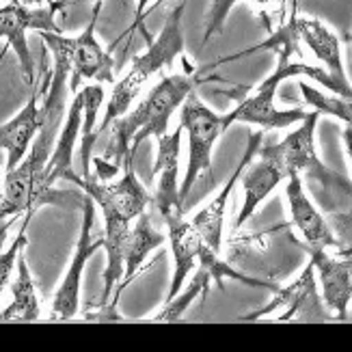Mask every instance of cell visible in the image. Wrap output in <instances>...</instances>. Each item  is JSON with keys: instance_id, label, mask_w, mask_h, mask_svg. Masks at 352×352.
I'll return each instance as SVG.
<instances>
[{"instance_id": "obj_1", "label": "cell", "mask_w": 352, "mask_h": 352, "mask_svg": "<svg viewBox=\"0 0 352 352\" xmlns=\"http://www.w3.org/2000/svg\"><path fill=\"white\" fill-rule=\"evenodd\" d=\"M298 48V33H296V22L289 20L285 26H281L277 33H274L268 41L253 45V48L240 52V56H247L253 54L257 50H277L279 56V65L274 69L264 82H259L255 87V91L249 96L238 102L236 109L225 115V126L229 128L236 121H242V124H257L262 126V130H279V128H287L296 124V121H302L307 117V113L300 111V109H292V111H279L274 106V96H277V89L283 80L292 78V76H311L314 80L322 82L327 89L331 91H338V94L344 100H350V96L344 94V89L335 82L331 76L320 69V67H311V65H305V63H289V56L292 52Z\"/></svg>"}, {"instance_id": "obj_2", "label": "cell", "mask_w": 352, "mask_h": 352, "mask_svg": "<svg viewBox=\"0 0 352 352\" xmlns=\"http://www.w3.org/2000/svg\"><path fill=\"white\" fill-rule=\"evenodd\" d=\"M67 76L69 65L63 58H54V72L41 109V126L39 132L30 143V151L24 156V160L15 166L13 171H7V177L3 182V201H0V221L20 217L22 212L37 210L35 208V188L43 166L48 164L58 132L63 128V111L67 100Z\"/></svg>"}, {"instance_id": "obj_3", "label": "cell", "mask_w": 352, "mask_h": 352, "mask_svg": "<svg viewBox=\"0 0 352 352\" xmlns=\"http://www.w3.org/2000/svg\"><path fill=\"white\" fill-rule=\"evenodd\" d=\"M74 184L85 190L102 208L104 221H106V270H104V289L100 305H109L115 285L124 277V253H126V240L130 234L132 221L145 212L149 204V192L134 175L132 164L126 166V175L119 182L104 184L96 175H89L85 179L74 177Z\"/></svg>"}, {"instance_id": "obj_4", "label": "cell", "mask_w": 352, "mask_h": 352, "mask_svg": "<svg viewBox=\"0 0 352 352\" xmlns=\"http://www.w3.org/2000/svg\"><path fill=\"white\" fill-rule=\"evenodd\" d=\"M197 82H199L197 72L164 76V78L156 87H151L149 94L134 106V111H128L126 115H121L119 119L113 121L115 130L102 158L115 166L132 164L136 149L141 147V143L147 136L160 139V136L166 134L171 115L184 104V100L192 94Z\"/></svg>"}, {"instance_id": "obj_5", "label": "cell", "mask_w": 352, "mask_h": 352, "mask_svg": "<svg viewBox=\"0 0 352 352\" xmlns=\"http://www.w3.org/2000/svg\"><path fill=\"white\" fill-rule=\"evenodd\" d=\"M184 3H179L169 15L156 39L147 43V50L139 54L134 60L126 76L119 82H115V89L111 94V100L106 104V115L102 126L96 130V136L106 132V128L113 126V121L126 115L134 100L141 96V91L147 87V82L154 78L156 74L169 67L173 60L184 52V33H182V13H184Z\"/></svg>"}, {"instance_id": "obj_6", "label": "cell", "mask_w": 352, "mask_h": 352, "mask_svg": "<svg viewBox=\"0 0 352 352\" xmlns=\"http://www.w3.org/2000/svg\"><path fill=\"white\" fill-rule=\"evenodd\" d=\"M320 113L314 111L302 119V124L289 132L279 143H266L257 147V156L270 160L274 166H279L285 179L289 175H307L311 182H318L320 186L329 190H342L350 197V179L333 173L331 169L320 162L314 145V132Z\"/></svg>"}, {"instance_id": "obj_7", "label": "cell", "mask_w": 352, "mask_h": 352, "mask_svg": "<svg viewBox=\"0 0 352 352\" xmlns=\"http://www.w3.org/2000/svg\"><path fill=\"white\" fill-rule=\"evenodd\" d=\"M179 109H182L179 126L182 130L188 132V145H190L186 175H184L182 188H179V201L182 206H186L197 179L204 173L212 175V149H214V143L219 141V136L227 130V126H225V119L214 111H210L208 106L199 100L195 91L184 100Z\"/></svg>"}, {"instance_id": "obj_8", "label": "cell", "mask_w": 352, "mask_h": 352, "mask_svg": "<svg viewBox=\"0 0 352 352\" xmlns=\"http://www.w3.org/2000/svg\"><path fill=\"white\" fill-rule=\"evenodd\" d=\"M100 11L91 13V22L78 37H63L60 33H48L41 30V39L48 45L54 58H63L69 65L72 74V94L76 96L80 80L96 78L100 82H113L115 80V60L106 52L98 37H96V24H98Z\"/></svg>"}, {"instance_id": "obj_9", "label": "cell", "mask_w": 352, "mask_h": 352, "mask_svg": "<svg viewBox=\"0 0 352 352\" xmlns=\"http://www.w3.org/2000/svg\"><path fill=\"white\" fill-rule=\"evenodd\" d=\"M63 0L58 3H48L39 7H28V5H5L0 7V37H5L7 43L15 50L20 60V69L24 74L26 85L35 87V60L33 54L28 50L26 33L28 30H48V33H60V28L56 26V11L63 9Z\"/></svg>"}, {"instance_id": "obj_10", "label": "cell", "mask_w": 352, "mask_h": 352, "mask_svg": "<svg viewBox=\"0 0 352 352\" xmlns=\"http://www.w3.org/2000/svg\"><path fill=\"white\" fill-rule=\"evenodd\" d=\"M96 221V201L89 195L82 197V225H80V238L76 244V253L72 257V264L67 268L65 279L60 281L54 302H52V316L50 322H65L72 320L78 314L80 307V281H82V272L89 262V257L96 251L104 247V238L100 240H91V227Z\"/></svg>"}, {"instance_id": "obj_11", "label": "cell", "mask_w": 352, "mask_h": 352, "mask_svg": "<svg viewBox=\"0 0 352 352\" xmlns=\"http://www.w3.org/2000/svg\"><path fill=\"white\" fill-rule=\"evenodd\" d=\"M279 307L285 309V314L277 318L279 322H333V316L324 311L322 300L318 296L311 262L292 285L279 287L277 292H274V298L266 307L257 309L255 314H249V316H240L238 322H255V320L266 318L268 314L277 311Z\"/></svg>"}, {"instance_id": "obj_12", "label": "cell", "mask_w": 352, "mask_h": 352, "mask_svg": "<svg viewBox=\"0 0 352 352\" xmlns=\"http://www.w3.org/2000/svg\"><path fill=\"white\" fill-rule=\"evenodd\" d=\"M82 117H85V96H82V91H78L72 100L67 121L58 132L52 156L39 175L37 188H35V208L43 204H60V190H52V184L56 179L74 182L76 175L72 169V156H74L76 139H78V134L82 130Z\"/></svg>"}, {"instance_id": "obj_13", "label": "cell", "mask_w": 352, "mask_h": 352, "mask_svg": "<svg viewBox=\"0 0 352 352\" xmlns=\"http://www.w3.org/2000/svg\"><path fill=\"white\" fill-rule=\"evenodd\" d=\"M264 130H259V132H253L249 136V145H247V151H244V158L240 160V164L236 166V171L234 175L229 177V182L223 186V190L217 195V199L206 206L199 214H195L192 217V225L195 229L199 232V236H201V240L208 244V247L214 251V253H219L221 251V236H223V225H225V210H227V201H229V197H232V190L236 186V182L240 179V175L244 173V169L249 166L253 154H257V147L262 145L264 141Z\"/></svg>"}, {"instance_id": "obj_14", "label": "cell", "mask_w": 352, "mask_h": 352, "mask_svg": "<svg viewBox=\"0 0 352 352\" xmlns=\"http://www.w3.org/2000/svg\"><path fill=\"white\" fill-rule=\"evenodd\" d=\"M311 266L320 274L322 283V296L331 309L338 311L342 322L348 320V302L352 296V279H350V255L346 257H333L327 253L324 247H309Z\"/></svg>"}, {"instance_id": "obj_15", "label": "cell", "mask_w": 352, "mask_h": 352, "mask_svg": "<svg viewBox=\"0 0 352 352\" xmlns=\"http://www.w3.org/2000/svg\"><path fill=\"white\" fill-rule=\"evenodd\" d=\"M182 126L173 134H164L158 139V160L154 166V173H158V188L154 204L164 219L166 214L184 210L179 201V147H182Z\"/></svg>"}, {"instance_id": "obj_16", "label": "cell", "mask_w": 352, "mask_h": 352, "mask_svg": "<svg viewBox=\"0 0 352 352\" xmlns=\"http://www.w3.org/2000/svg\"><path fill=\"white\" fill-rule=\"evenodd\" d=\"M164 223L169 227V242H171V251L175 259V270H173V279L169 287V296L166 300H171L175 294H179V289L186 281L188 272L192 270L195 262L199 259V251L204 247V240L195 229L190 221L184 219V210L171 212L164 217Z\"/></svg>"}, {"instance_id": "obj_17", "label": "cell", "mask_w": 352, "mask_h": 352, "mask_svg": "<svg viewBox=\"0 0 352 352\" xmlns=\"http://www.w3.org/2000/svg\"><path fill=\"white\" fill-rule=\"evenodd\" d=\"M287 201H289V214H292V223L296 225L298 232L305 236L309 247H335L338 240H335L331 227L322 219L314 204L309 201V197L302 190V179L300 175H289L287 177Z\"/></svg>"}, {"instance_id": "obj_18", "label": "cell", "mask_w": 352, "mask_h": 352, "mask_svg": "<svg viewBox=\"0 0 352 352\" xmlns=\"http://www.w3.org/2000/svg\"><path fill=\"white\" fill-rule=\"evenodd\" d=\"M296 22V33L298 39H302L309 45V50L314 52V56L318 60H322L327 74L338 82L346 96H352L350 91V82L346 80V72H344V63H342V50H340V39L335 37L331 30L314 18H294Z\"/></svg>"}, {"instance_id": "obj_19", "label": "cell", "mask_w": 352, "mask_h": 352, "mask_svg": "<svg viewBox=\"0 0 352 352\" xmlns=\"http://www.w3.org/2000/svg\"><path fill=\"white\" fill-rule=\"evenodd\" d=\"M39 126H41V109L37 106V94H33L18 115L0 126V149H5L9 154L7 171H13L24 160L30 143H33V139L39 132Z\"/></svg>"}, {"instance_id": "obj_20", "label": "cell", "mask_w": 352, "mask_h": 352, "mask_svg": "<svg viewBox=\"0 0 352 352\" xmlns=\"http://www.w3.org/2000/svg\"><path fill=\"white\" fill-rule=\"evenodd\" d=\"M166 242V236L160 234L158 229H154L151 225L149 217L143 212L139 217L134 219V225L130 227V234H128V240H126V253H124V264H126V272L124 277L119 281V287H117V294H121V289H126L130 285V281L134 279V274L141 270L145 257L162 247Z\"/></svg>"}, {"instance_id": "obj_21", "label": "cell", "mask_w": 352, "mask_h": 352, "mask_svg": "<svg viewBox=\"0 0 352 352\" xmlns=\"http://www.w3.org/2000/svg\"><path fill=\"white\" fill-rule=\"evenodd\" d=\"M283 179H285V175L281 173L279 166H274L266 158H259V162L249 166V171L244 173V177H242L244 204H242V210L238 212V219H236V227L234 229H242V225L255 214L257 206L262 204L264 199L274 188H277Z\"/></svg>"}, {"instance_id": "obj_22", "label": "cell", "mask_w": 352, "mask_h": 352, "mask_svg": "<svg viewBox=\"0 0 352 352\" xmlns=\"http://www.w3.org/2000/svg\"><path fill=\"white\" fill-rule=\"evenodd\" d=\"M15 268H18V277L11 283L13 300L5 311H0V322H37L41 318V309L37 302L35 281L30 277V270L24 259V251L18 255Z\"/></svg>"}, {"instance_id": "obj_23", "label": "cell", "mask_w": 352, "mask_h": 352, "mask_svg": "<svg viewBox=\"0 0 352 352\" xmlns=\"http://www.w3.org/2000/svg\"><path fill=\"white\" fill-rule=\"evenodd\" d=\"M82 91L85 96V117H82V151H80V158H82V171L85 177H89V160H91V149H94V141L98 139L96 136V117L98 111L102 106L104 100V89L100 85H87Z\"/></svg>"}, {"instance_id": "obj_24", "label": "cell", "mask_w": 352, "mask_h": 352, "mask_svg": "<svg viewBox=\"0 0 352 352\" xmlns=\"http://www.w3.org/2000/svg\"><path fill=\"white\" fill-rule=\"evenodd\" d=\"M298 89L302 91L305 102H307L309 106H314V111L333 115V117L342 119L344 124L350 126V119H352V113H350V100L324 96V94H320L318 89H314V87H309V85H305V82H300Z\"/></svg>"}, {"instance_id": "obj_25", "label": "cell", "mask_w": 352, "mask_h": 352, "mask_svg": "<svg viewBox=\"0 0 352 352\" xmlns=\"http://www.w3.org/2000/svg\"><path fill=\"white\" fill-rule=\"evenodd\" d=\"M33 210H28L26 212V217H24V223H22V227H20V234H18V238L13 240V244L11 247L5 251V253H0V296H3V292H5V287L9 285V279H11V274H13V270H15V264H18V255L24 251V247H26V227H28V223H30V219H33Z\"/></svg>"}, {"instance_id": "obj_26", "label": "cell", "mask_w": 352, "mask_h": 352, "mask_svg": "<svg viewBox=\"0 0 352 352\" xmlns=\"http://www.w3.org/2000/svg\"><path fill=\"white\" fill-rule=\"evenodd\" d=\"M236 3H238V0H212V5L208 9V15H206V30H204L201 45H206L223 28L229 11L234 9ZM255 3H264V0H255Z\"/></svg>"}, {"instance_id": "obj_27", "label": "cell", "mask_w": 352, "mask_h": 352, "mask_svg": "<svg viewBox=\"0 0 352 352\" xmlns=\"http://www.w3.org/2000/svg\"><path fill=\"white\" fill-rule=\"evenodd\" d=\"M149 5V0H139L136 3V15H134V22H132V28L128 30V33H132V30H136V28H141L143 30V37L147 39V43L151 41V37H149V33L143 28V15H145V7Z\"/></svg>"}, {"instance_id": "obj_28", "label": "cell", "mask_w": 352, "mask_h": 352, "mask_svg": "<svg viewBox=\"0 0 352 352\" xmlns=\"http://www.w3.org/2000/svg\"><path fill=\"white\" fill-rule=\"evenodd\" d=\"M15 219H18V217H11V219L0 221V242H5V238H7V234H9L11 225L15 223Z\"/></svg>"}, {"instance_id": "obj_29", "label": "cell", "mask_w": 352, "mask_h": 352, "mask_svg": "<svg viewBox=\"0 0 352 352\" xmlns=\"http://www.w3.org/2000/svg\"><path fill=\"white\" fill-rule=\"evenodd\" d=\"M43 3H45V0H22V5H28V7H39Z\"/></svg>"}, {"instance_id": "obj_30", "label": "cell", "mask_w": 352, "mask_h": 352, "mask_svg": "<svg viewBox=\"0 0 352 352\" xmlns=\"http://www.w3.org/2000/svg\"><path fill=\"white\" fill-rule=\"evenodd\" d=\"M94 11H102V3H104V0H94Z\"/></svg>"}, {"instance_id": "obj_31", "label": "cell", "mask_w": 352, "mask_h": 352, "mask_svg": "<svg viewBox=\"0 0 352 352\" xmlns=\"http://www.w3.org/2000/svg\"><path fill=\"white\" fill-rule=\"evenodd\" d=\"M0 201H3V179H0Z\"/></svg>"}, {"instance_id": "obj_32", "label": "cell", "mask_w": 352, "mask_h": 352, "mask_svg": "<svg viewBox=\"0 0 352 352\" xmlns=\"http://www.w3.org/2000/svg\"><path fill=\"white\" fill-rule=\"evenodd\" d=\"M9 3H13V5H18V3H20V0H9Z\"/></svg>"}]
</instances>
